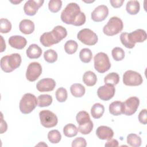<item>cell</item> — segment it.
<instances>
[{
	"label": "cell",
	"instance_id": "cell-1",
	"mask_svg": "<svg viewBox=\"0 0 147 147\" xmlns=\"http://www.w3.org/2000/svg\"><path fill=\"white\" fill-rule=\"evenodd\" d=\"M61 21L66 24L74 26L83 25L86 22V16L80 11L79 6L74 2L68 3L63 10L60 16Z\"/></svg>",
	"mask_w": 147,
	"mask_h": 147
},
{
	"label": "cell",
	"instance_id": "cell-2",
	"mask_svg": "<svg viewBox=\"0 0 147 147\" xmlns=\"http://www.w3.org/2000/svg\"><path fill=\"white\" fill-rule=\"evenodd\" d=\"M67 35L66 29L62 26L57 25L54 27L51 32L44 33L40 37V41L43 46L49 47L60 42Z\"/></svg>",
	"mask_w": 147,
	"mask_h": 147
},
{
	"label": "cell",
	"instance_id": "cell-3",
	"mask_svg": "<svg viewBox=\"0 0 147 147\" xmlns=\"http://www.w3.org/2000/svg\"><path fill=\"white\" fill-rule=\"evenodd\" d=\"M22 59L21 55L15 53L3 56L1 59V68L5 72L9 73L17 68L21 63Z\"/></svg>",
	"mask_w": 147,
	"mask_h": 147
},
{
	"label": "cell",
	"instance_id": "cell-4",
	"mask_svg": "<svg viewBox=\"0 0 147 147\" xmlns=\"http://www.w3.org/2000/svg\"><path fill=\"white\" fill-rule=\"evenodd\" d=\"M38 101L34 95L31 93L25 94L20 100L19 107L21 112L24 114L30 113L37 106Z\"/></svg>",
	"mask_w": 147,
	"mask_h": 147
},
{
	"label": "cell",
	"instance_id": "cell-5",
	"mask_svg": "<svg viewBox=\"0 0 147 147\" xmlns=\"http://www.w3.org/2000/svg\"><path fill=\"white\" fill-rule=\"evenodd\" d=\"M123 27V22L118 17H112L103 28V32L105 34L112 36L121 32Z\"/></svg>",
	"mask_w": 147,
	"mask_h": 147
},
{
	"label": "cell",
	"instance_id": "cell-6",
	"mask_svg": "<svg viewBox=\"0 0 147 147\" xmlns=\"http://www.w3.org/2000/svg\"><path fill=\"white\" fill-rule=\"evenodd\" d=\"M94 68L96 71L103 74L111 67V63L107 55L104 52L96 53L94 58Z\"/></svg>",
	"mask_w": 147,
	"mask_h": 147
},
{
	"label": "cell",
	"instance_id": "cell-7",
	"mask_svg": "<svg viewBox=\"0 0 147 147\" xmlns=\"http://www.w3.org/2000/svg\"><path fill=\"white\" fill-rule=\"evenodd\" d=\"M78 39L87 45H94L98 40V36L92 30L84 28L80 30L77 34Z\"/></svg>",
	"mask_w": 147,
	"mask_h": 147
},
{
	"label": "cell",
	"instance_id": "cell-8",
	"mask_svg": "<svg viewBox=\"0 0 147 147\" xmlns=\"http://www.w3.org/2000/svg\"><path fill=\"white\" fill-rule=\"evenodd\" d=\"M39 117L42 126L46 128L53 127L57 124L58 118L55 114L48 110H44L40 112Z\"/></svg>",
	"mask_w": 147,
	"mask_h": 147
},
{
	"label": "cell",
	"instance_id": "cell-9",
	"mask_svg": "<svg viewBox=\"0 0 147 147\" xmlns=\"http://www.w3.org/2000/svg\"><path fill=\"white\" fill-rule=\"evenodd\" d=\"M123 83L126 86H137L143 83V79L140 73L132 71H126L123 75Z\"/></svg>",
	"mask_w": 147,
	"mask_h": 147
},
{
	"label": "cell",
	"instance_id": "cell-10",
	"mask_svg": "<svg viewBox=\"0 0 147 147\" xmlns=\"http://www.w3.org/2000/svg\"><path fill=\"white\" fill-rule=\"evenodd\" d=\"M140 105V99L136 96H131L122 102V114L130 116L134 114Z\"/></svg>",
	"mask_w": 147,
	"mask_h": 147
},
{
	"label": "cell",
	"instance_id": "cell-11",
	"mask_svg": "<svg viewBox=\"0 0 147 147\" xmlns=\"http://www.w3.org/2000/svg\"><path fill=\"white\" fill-rule=\"evenodd\" d=\"M42 73V67L38 62H32L28 66L26 78L29 82L36 81Z\"/></svg>",
	"mask_w": 147,
	"mask_h": 147
},
{
	"label": "cell",
	"instance_id": "cell-12",
	"mask_svg": "<svg viewBox=\"0 0 147 147\" xmlns=\"http://www.w3.org/2000/svg\"><path fill=\"white\" fill-rule=\"evenodd\" d=\"M115 88L114 86L105 84L100 86L97 90L98 96L101 100L107 101L111 99L114 95Z\"/></svg>",
	"mask_w": 147,
	"mask_h": 147
},
{
	"label": "cell",
	"instance_id": "cell-13",
	"mask_svg": "<svg viewBox=\"0 0 147 147\" xmlns=\"http://www.w3.org/2000/svg\"><path fill=\"white\" fill-rule=\"evenodd\" d=\"M109 15V9L104 5L97 6L91 13V19L95 22H101L104 21Z\"/></svg>",
	"mask_w": 147,
	"mask_h": 147
},
{
	"label": "cell",
	"instance_id": "cell-14",
	"mask_svg": "<svg viewBox=\"0 0 147 147\" xmlns=\"http://www.w3.org/2000/svg\"><path fill=\"white\" fill-rule=\"evenodd\" d=\"M44 1L41 0H29L25 2L24 6V11L25 13L30 16H34L38 9L42 5Z\"/></svg>",
	"mask_w": 147,
	"mask_h": 147
},
{
	"label": "cell",
	"instance_id": "cell-15",
	"mask_svg": "<svg viewBox=\"0 0 147 147\" xmlns=\"http://www.w3.org/2000/svg\"><path fill=\"white\" fill-rule=\"evenodd\" d=\"M56 82L52 78H44L39 80L36 84V88L40 92H48L54 90Z\"/></svg>",
	"mask_w": 147,
	"mask_h": 147
},
{
	"label": "cell",
	"instance_id": "cell-16",
	"mask_svg": "<svg viewBox=\"0 0 147 147\" xmlns=\"http://www.w3.org/2000/svg\"><path fill=\"white\" fill-rule=\"evenodd\" d=\"M128 38L130 42L135 44L137 42H142L147 38L146 32L141 29H138L127 34Z\"/></svg>",
	"mask_w": 147,
	"mask_h": 147
},
{
	"label": "cell",
	"instance_id": "cell-17",
	"mask_svg": "<svg viewBox=\"0 0 147 147\" xmlns=\"http://www.w3.org/2000/svg\"><path fill=\"white\" fill-rule=\"evenodd\" d=\"M96 134L100 140H109L113 138L114 131L110 127L100 126L96 129Z\"/></svg>",
	"mask_w": 147,
	"mask_h": 147
},
{
	"label": "cell",
	"instance_id": "cell-18",
	"mask_svg": "<svg viewBox=\"0 0 147 147\" xmlns=\"http://www.w3.org/2000/svg\"><path fill=\"white\" fill-rule=\"evenodd\" d=\"M9 44L12 48L22 49L26 46L27 41L25 37L21 36L14 35L10 37L9 38Z\"/></svg>",
	"mask_w": 147,
	"mask_h": 147
},
{
	"label": "cell",
	"instance_id": "cell-19",
	"mask_svg": "<svg viewBox=\"0 0 147 147\" xmlns=\"http://www.w3.org/2000/svg\"><path fill=\"white\" fill-rule=\"evenodd\" d=\"M19 29L21 33L25 34H30L34 30V24L32 21L24 19L20 22Z\"/></svg>",
	"mask_w": 147,
	"mask_h": 147
},
{
	"label": "cell",
	"instance_id": "cell-20",
	"mask_svg": "<svg viewBox=\"0 0 147 147\" xmlns=\"http://www.w3.org/2000/svg\"><path fill=\"white\" fill-rule=\"evenodd\" d=\"M26 53L27 57L29 59H38L42 54V49L38 45L32 44L26 49Z\"/></svg>",
	"mask_w": 147,
	"mask_h": 147
},
{
	"label": "cell",
	"instance_id": "cell-21",
	"mask_svg": "<svg viewBox=\"0 0 147 147\" xmlns=\"http://www.w3.org/2000/svg\"><path fill=\"white\" fill-rule=\"evenodd\" d=\"M83 82L87 86H94L97 82L96 75L91 71H86L83 74Z\"/></svg>",
	"mask_w": 147,
	"mask_h": 147
},
{
	"label": "cell",
	"instance_id": "cell-22",
	"mask_svg": "<svg viewBox=\"0 0 147 147\" xmlns=\"http://www.w3.org/2000/svg\"><path fill=\"white\" fill-rule=\"evenodd\" d=\"M70 91L74 96L80 98L84 95L86 89L82 84L80 83H74L71 86Z\"/></svg>",
	"mask_w": 147,
	"mask_h": 147
},
{
	"label": "cell",
	"instance_id": "cell-23",
	"mask_svg": "<svg viewBox=\"0 0 147 147\" xmlns=\"http://www.w3.org/2000/svg\"><path fill=\"white\" fill-rule=\"evenodd\" d=\"M140 9V3L138 1L131 0L127 2L126 6V10L127 12L130 15L137 14Z\"/></svg>",
	"mask_w": 147,
	"mask_h": 147
},
{
	"label": "cell",
	"instance_id": "cell-24",
	"mask_svg": "<svg viewBox=\"0 0 147 147\" xmlns=\"http://www.w3.org/2000/svg\"><path fill=\"white\" fill-rule=\"evenodd\" d=\"M104 112V106L99 103H95L91 109V114L95 119H99L102 117Z\"/></svg>",
	"mask_w": 147,
	"mask_h": 147
},
{
	"label": "cell",
	"instance_id": "cell-25",
	"mask_svg": "<svg viewBox=\"0 0 147 147\" xmlns=\"http://www.w3.org/2000/svg\"><path fill=\"white\" fill-rule=\"evenodd\" d=\"M122 102L119 100L113 102L109 105V112L114 116L120 115L122 114Z\"/></svg>",
	"mask_w": 147,
	"mask_h": 147
},
{
	"label": "cell",
	"instance_id": "cell-26",
	"mask_svg": "<svg viewBox=\"0 0 147 147\" xmlns=\"http://www.w3.org/2000/svg\"><path fill=\"white\" fill-rule=\"evenodd\" d=\"M38 106L40 107H47L51 105L53 101L52 97L48 94L40 95L37 98Z\"/></svg>",
	"mask_w": 147,
	"mask_h": 147
},
{
	"label": "cell",
	"instance_id": "cell-27",
	"mask_svg": "<svg viewBox=\"0 0 147 147\" xmlns=\"http://www.w3.org/2000/svg\"><path fill=\"white\" fill-rule=\"evenodd\" d=\"M141 137L136 134L131 133L127 136V143L133 147H139L141 145Z\"/></svg>",
	"mask_w": 147,
	"mask_h": 147
},
{
	"label": "cell",
	"instance_id": "cell-28",
	"mask_svg": "<svg viewBox=\"0 0 147 147\" xmlns=\"http://www.w3.org/2000/svg\"><path fill=\"white\" fill-rule=\"evenodd\" d=\"M78 129L72 123L67 124L63 127V133L67 137H73L77 135Z\"/></svg>",
	"mask_w": 147,
	"mask_h": 147
},
{
	"label": "cell",
	"instance_id": "cell-29",
	"mask_svg": "<svg viewBox=\"0 0 147 147\" xmlns=\"http://www.w3.org/2000/svg\"><path fill=\"white\" fill-rule=\"evenodd\" d=\"M105 84L112 86L117 85L119 82V76L117 72H111L107 75L104 78Z\"/></svg>",
	"mask_w": 147,
	"mask_h": 147
},
{
	"label": "cell",
	"instance_id": "cell-30",
	"mask_svg": "<svg viewBox=\"0 0 147 147\" xmlns=\"http://www.w3.org/2000/svg\"><path fill=\"white\" fill-rule=\"evenodd\" d=\"M79 58L83 63H88L92 60V53L89 48H83L80 51Z\"/></svg>",
	"mask_w": 147,
	"mask_h": 147
},
{
	"label": "cell",
	"instance_id": "cell-31",
	"mask_svg": "<svg viewBox=\"0 0 147 147\" xmlns=\"http://www.w3.org/2000/svg\"><path fill=\"white\" fill-rule=\"evenodd\" d=\"M64 50L65 52L69 54V55H72L75 53L78 48V43L72 40H68L64 44Z\"/></svg>",
	"mask_w": 147,
	"mask_h": 147
},
{
	"label": "cell",
	"instance_id": "cell-32",
	"mask_svg": "<svg viewBox=\"0 0 147 147\" xmlns=\"http://www.w3.org/2000/svg\"><path fill=\"white\" fill-rule=\"evenodd\" d=\"M57 53L53 49H49L47 50L44 53L45 60L49 63H53L57 60Z\"/></svg>",
	"mask_w": 147,
	"mask_h": 147
},
{
	"label": "cell",
	"instance_id": "cell-33",
	"mask_svg": "<svg viewBox=\"0 0 147 147\" xmlns=\"http://www.w3.org/2000/svg\"><path fill=\"white\" fill-rule=\"evenodd\" d=\"M48 138L50 142L52 144H57L61 139V135L59 130H52L48 133Z\"/></svg>",
	"mask_w": 147,
	"mask_h": 147
},
{
	"label": "cell",
	"instance_id": "cell-34",
	"mask_svg": "<svg viewBox=\"0 0 147 147\" xmlns=\"http://www.w3.org/2000/svg\"><path fill=\"white\" fill-rule=\"evenodd\" d=\"M93 122L92 121L90 120L88 122L80 125L78 127V131L82 134H88L91 132L93 129Z\"/></svg>",
	"mask_w": 147,
	"mask_h": 147
},
{
	"label": "cell",
	"instance_id": "cell-35",
	"mask_svg": "<svg viewBox=\"0 0 147 147\" xmlns=\"http://www.w3.org/2000/svg\"><path fill=\"white\" fill-rule=\"evenodd\" d=\"M76 119L79 125H83L91 120L89 114L85 111H79L76 115Z\"/></svg>",
	"mask_w": 147,
	"mask_h": 147
},
{
	"label": "cell",
	"instance_id": "cell-36",
	"mask_svg": "<svg viewBox=\"0 0 147 147\" xmlns=\"http://www.w3.org/2000/svg\"><path fill=\"white\" fill-rule=\"evenodd\" d=\"M113 58L115 61L122 60L125 57V52L123 49L120 47H115L111 51Z\"/></svg>",
	"mask_w": 147,
	"mask_h": 147
},
{
	"label": "cell",
	"instance_id": "cell-37",
	"mask_svg": "<svg viewBox=\"0 0 147 147\" xmlns=\"http://www.w3.org/2000/svg\"><path fill=\"white\" fill-rule=\"evenodd\" d=\"M56 98L57 100L59 102H65L68 96L67 91L65 88L63 87H60L57 89L56 91Z\"/></svg>",
	"mask_w": 147,
	"mask_h": 147
},
{
	"label": "cell",
	"instance_id": "cell-38",
	"mask_svg": "<svg viewBox=\"0 0 147 147\" xmlns=\"http://www.w3.org/2000/svg\"><path fill=\"white\" fill-rule=\"evenodd\" d=\"M11 29V22L6 18H1L0 20V31L2 33H7Z\"/></svg>",
	"mask_w": 147,
	"mask_h": 147
},
{
	"label": "cell",
	"instance_id": "cell-39",
	"mask_svg": "<svg viewBox=\"0 0 147 147\" xmlns=\"http://www.w3.org/2000/svg\"><path fill=\"white\" fill-rule=\"evenodd\" d=\"M62 6V2L60 0H51L48 3L49 10L52 13L58 12Z\"/></svg>",
	"mask_w": 147,
	"mask_h": 147
},
{
	"label": "cell",
	"instance_id": "cell-40",
	"mask_svg": "<svg viewBox=\"0 0 147 147\" xmlns=\"http://www.w3.org/2000/svg\"><path fill=\"white\" fill-rule=\"evenodd\" d=\"M128 33L126 32L122 33L120 35V40L121 41V43L127 48L131 49L134 47L135 44H132L129 41L128 37H127Z\"/></svg>",
	"mask_w": 147,
	"mask_h": 147
},
{
	"label": "cell",
	"instance_id": "cell-41",
	"mask_svg": "<svg viewBox=\"0 0 147 147\" xmlns=\"http://www.w3.org/2000/svg\"><path fill=\"white\" fill-rule=\"evenodd\" d=\"M71 145L72 147H86L87 146V142L84 138L79 137L72 141Z\"/></svg>",
	"mask_w": 147,
	"mask_h": 147
},
{
	"label": "cell",
	"instance_id": "cell-42",
	"mask_svg": "<svg viewBox=\"0 0 147 147\" xmlns=\"http://www.w3.org/2000/svg\"><path fill=\"white\" fill-rule=\"evenodd\" d=\"M138 120L139 122L143 125H146L147 123L146 109H143L140 112L138 115Z\"/></svg>",
	"mask_w": 147,
	"mask_h": 147
},
{
	"label": "cell",
	"instance_id": "cell-43",
	"mask_svg": "<svg viewBox=\"0 0 147 147\" xmlns=\"http://www.w3.org/2000/svg\"><path fill=\"white\" fill-rule=\"evenodd\" d=\"M124 2L123 0H110V3L111 5L114 8L121 7Z\"/></svg>",
	"mask_w": 147,
	"mask_h": 147
},
{
	"label": "cell",
	"instance_id": "cell-44",
	"mask_svg": "<svg viewBox=\"0 0 147 147\" xmlns=\"http://www.w3.org/2000/svg\"><path fill=\"white\" fill-rule=\"evenodd\" d=\"M105 146L109 147H117L118 146V141L115 139L111 138L106 142Z\"/></svg>",
	"mask_w": 147,
	"mask_h": 147
},
{
	"label": "cell",
	"instance_id": "cell-45",
	"mask_svg": "<svg viewBox=\"0 0 147 147\" xmlns=\"http://www.w3.org/2000/svg\"><path fill=\"white\" fill-rule=\"evenodd\" d=\"M1 134L3 133L7 130V125L5 121L3 119V114L1 113Z\"/></svg>",
	"mask_w": 147,
	"mask_h": 147
},
{
	"label": "cell",
	"instance_id": "cell-46",
	"mask_svg": "<svg viewBox=\"0 0 147 147\" xmlns=\"http://www.w3.org/2000/svg\"><path fill=\"white\" fill-rule=\"evenodd\" d=\"M1 40H2V43H1V52H3L5 49H6V44H5V42L4 41V40L3 38V37L2 36H0Z\"/></svg>",
	"mask_w": 147,
	"mask_h": 147
},
{
	"label": "cell",
	"instance_id": "cell-47",
	"mask_svg": "<svg viewBox=\"0 0 147 147\" xmlns=\"http://www.w3.org/2000/svg\"><path fill=\"white\" fill-rule=\"evenodd\" d=\"M10 2L14 3V4H17V3H20L21 2V1H10Z\"/></svg>",
	"mask_w": 147,
	"mask_h": 147
}]
</instances>
